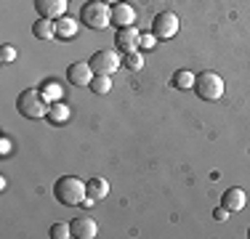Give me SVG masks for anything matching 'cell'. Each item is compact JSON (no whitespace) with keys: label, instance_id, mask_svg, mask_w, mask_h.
I'll use <instances>...</instances> for the list:
<instances>
[{"label":"cell","instance_id":"cell-1","mask_svg":"<svg viewBox=\"0 0 250 239\" xmlns=\"http://www.w3.org/2000/svg\"><path fill=\"white\" fill-rule=\"evenodd\" d=\"M16 109H19V115L27 117V120H40V117L48 115L51 101L45 99L43 88H40V91L38 88H27V91H21L16 96Z\"/></svg>","mask_w":250,"mask_h":239},{"label":"cell","instance_id":"cell-2","mask_svg":"<svg viewBox=\"0 0 250 239\" xmlns=\"http://www.w3.org/2000/svg\"><path fill=\"white\" fill-rule=\"evenodd\" d=\"M53 194H56V199L62 202V205L77 207V205H83L85 197H88V183L80 181V178H75V176H62L53 183Z\"/></svg>","mask_w":250,"mask_h":239},{"label":"cell","instance_id":"cell-3","mask_svg":"<svg viewBox=\"0 0 250 239\" xmlns=\"http://www.w3.org/2000/svg\"><path fill=\"white\" fill-rule=\"evenodd\" d=\"M80 24H85L88 29H104L106 24H112V5H106L104 0H88L80 5Z\"/></svg>","mask_w":250,"mask_h":239},{"label":"cell","instance_id":"cell-4","mask_svg":"<svg viewBox=\"0 0 250 239\" xmlns=\"http://www.w3.org/2000/svg\"><path fill=\"white\" fill-rule=\"evenodd\" d=\"M194 93L202 101H218L224 96V80L216 72H200L197 80H194Z\"/></svg>","mask_w":250,"mask_h":239},{"label":"cell","instance_id":"cell-5","mask_svg":"<svg viewBox=\"0 0 250 239\" xmlns=\"http://www.w3.org/2000/svg\"><path fill=\"white\" fill-rule=\"evenodd\" d=\"M88 64H91L93 75H112V72H117V69L123 67V59L117 56L115 51L101 48V51H96L91 59H88Z\"/></svg>","mask_w":250,"mask_h":239},{"label":"cell","instance_id":"cell-6","mask_svg":"<svg viewBox=\"0 0 250 239\" xmlns=\"http://www.w3.org/2000/svg\"><path fill=\"white\" fill-rule=\"evenodd\" d=\"M178 27H181V21H178V16L173 11H163V14L154 16L152 21V32L157 35V40H170L178 35Z\"/></svg>","mask_w":250,"mask_h":239},{"label":"cell","instance_id":"cell-7","mask_svg":"<svg viewBox=\"0 0 250 239\" xmlns=\"http://www.w3.org/2000/svg\"><path fill=\"white\" fill-rule=\"evenodd\" d=\"M67 0H35V11H38L40 19H62L67 16Z\"/></svg>","mask_w":250,"mask_h":239},{"label":"cell","instance_id":"cell-8","mask_svg":"<svg viewBox=\"0 0 250 239\" xmlns=\"http://www.w3.org/2000/svg\"><path fill=\"white\" fill-rule=\"evenodd\" d=\"M67 80H69V85H91V80H93V69H91V64L88 61H75V64H69L67 67Z\"/></svg>","mask_w":250,"mask_h":239},{"label":"cell","instance_id":"cell-9","mask_svg":"<svg viewBox=\"0 0 250 239\" xmlns=\"http://www.w3.org/2000/svg\"><path fill=\"white\" fill-rule=\"evenodd\" d=\"M245 205H248V194L240 186H231L221 194V207H226L229 213H240Z\"/></svg>","mask_w":250,"mask_h":239},{"label":"cell","instance_id":"cell-10","mask_svg":"<svg viewBox=\"0 0 250 239\" xmlns=\"http://www.w3.org/2000/svg\"><path fill=\"white\" fill-rule=\"evenodd\" d=\"M69 226H72V237H77V239H93L99 234V223L91 215H77Z\"/></svg>","mask_w":250,"mask_h":239},{"label":"cell","instance_id":"cell-11","mask_svg":"<svg viewBox=\"0 0 250 239\" xmlns=\"http://www.w3.org/2000/svg\"><path fill=\"white\" fill-rule=\"evenodd\" d=\"M139 40H141V32L136 27H120L115 35V45L120 48V51H136L139 48Z\"/></svg>","mask_w":250,"mask_h":239},{"label":"cell","instance_id":"cell-12","mask_svg":"<svg viewBox=\"0 0 250 239\" xmlns=\"http://www.w3.org/2000/svg\"><path fill=\"white\" fill-rule=\"evenodd\" d=\"M133 21H136V8L133 5H128V3L112 5V24H115L117 29L120 27H133Z\"/></svg>","mask_w":250,"mask_h":239},{"label":"cell","instance_id":"cell-13","mask_svg":"<svg viewBox=\"0 0 250 239\" xmlns=\"http://www.w3.org/2000/svg\"><path fill=\"white\" fill-rule=\"evenodd\" d=\"M80 29V19H72V16H62L56 19V38L59 40H72Z\"/></svg>","mask_w":250,"mask_h":239},{"label":"cell","instance_id":"cell-14","mask_svg":"<svg viewBox=\"0 0 250 239\" xmlns=\"http://www.w3.org/2000/svg\"><path fill=\"white\" fill-rule=\"evenodd\" d=\"M69 117H72V112H69V106L64 104V101H53L48 115H45V120H48L51 125H64Z\"/></svg>","mask_w":250,"mask_h":239},{"label":"cell","instance_id":"cell-15","mask_svg":"<svg viewBox=\"0 0 250 239\" xmlns=\"http://www.w3.org/2000/svg\"><path fill=\"white\" fill-rule=\"evenodd\" d=\"M32 35L38 40H53L56 38V21L53 19H38L32 24Z\"/></svg>","mask_w":250,"mask_h":239},{"label":"cell","instance_id":"cell-16","mask_svg":"<svg viewBox=\"0 0 250 239\" xmlns=\"http://www.w3.org/2000/svg\"><path fill=\"white\" fill-rule=\"evenodd\" d=\"M194 80H197V75H192L189 69H176L170 77V85L176 91H189V88H194Z\"/></svg>","mask_w":250,"mask_h":239},{"label":"cell","instance_id":"cell-17","mask_svg":"<svg viewBox=\"0 0 250 239\" xmlns=\"http://www.w3.org/2000/svg\"><path fill=\"white\" fill-rule=\"evenodd\" d=\"M88 183V197H91V199H104L106 194H109V183H106V178H91V181H85Z\"/></svg>","mask_w":250,"mask_h":239},{"label":"cell","instance_id":"cell-18","mask_svg":"<svg viewBox=\"0 0 250 239\" xmlns=\"http://www.w3.org/2000/svg\"><path fill=\"white\" fill-rule=\"evenodd\" d=\"M123 67L130 69V72H139L141 67H144V53L136 48V51H125L123 53Z\"/></svg>","mask_w":250,"mask_h":239},{"label":"cell","instance_id":"cell-19","mask_svg":"<svg viewBox=\"0 0 250 239\" xmlns=\"http://www.w3.org/2000/svg\"><path fill=\"white\" fill-rule=\"evenodd\" d=\"M91 88L96 96H104V93H109L112 91V80H109V75H93V80H91Z\"/></svg>","mask_w":250,"mask_h":239},{"label":"cell","instance_id":"cell-20","mask_svg":"<svg viewBox=\"0 0 250 239\" xmlns=\"http://www.w3.org/2000/svg\"><path fill=\"white\" fill-rule=\"evenodd\" d=\"M48 237H51V239H67V237H72V226H69V223H62V220H59V223L51 226Z\"/></svg>","mask_w":250,"mask_h":239},{"label":"cell","instance_id":"cell-21","mask_svg":"<svg viewBox=\"0 0 250 239\" xmlns=\"http://www.w3.org/2000/svg\"><path fill=\"white\" fill-rule=\"evenodd\" d=\"M43 93H45V99L53 104V101H62V93H64V91H62V85H59V82H45Z\"/></svg>","mask_w":250,"mask_h":239},{"label":"cell","instance_id":"cell-22","mask_svg":"<svg viewBox=\"0 0 250 239\" xmlns=\"http://www.w3.org/2000/svg\"><path fill=\"white\" fill-rule=\"evenodd\" d=\"M154 45H157V35H154V32H144V35H141V40H139L141 51H152Z\"/></svg>","mask_w":250,"mask_h":239},{"label":"cell","instance_id":"cell-23","mask_svg":"<svg viewBox=\"0 0 250 239\" xmlns=\"http://www.w3.org/2000/svg\"><path fill=\"white\" fill-rule=\"evenodd\" d=\"M16 61V48L14 45H0V64Z\"/></svg>","mask_w":250,"mask_h":239},{"label":"cell","instance_id":"cell-24","mask_svg":"<svg viewBox=\"0 0 250 239\" xmlns=\"http://www.w3.org/2000/svg\"><path fill=\"white\" fill-rule=\"evenodd\" d=\"M0 154H11V141L5 139V136L0 139Z\"/></svg>","mask_w":250,"mask_h":239},{"label":"cell","instance_id":"cell-25","mask_svg":"<svg viewBox=\"0 0 250 239\" xmlns=\"http://www.w3.org/2000/svg\"><path fill=\"white\" fill-rule=\"evenodd\" d=\"M213 215H216V220H226V218H229V215H231V213H229V210H226V207H218V210H216V213H213Z\"/></svg>","mask_w":250,"mask_h":239},{"label":"cell","instance_id":"cell-26","mask_svg":"<svg viewBox=\"0 0 250 239\" xmlns=\"http://www.w3.org/2000/svg\"><path fill=\"white\" fill-rule=\"evenodd\" d=\"M106 5H117V3H123V0H104Z\"/></svg>","mask_w":250,"mask_h":239},{"label":"cell","instance_id":"cell-27","mask_svg":"<svg viewBox=\"0 0 250 239\" xmlns=\"http://www.w3.org/2000/svg\"><path fill=\"white\" fill-rule=\"evenodd\" d=\"M248 237H250V229H248Z\"/></svg>","mask_w":250,"mask_h":239}]
</instances>
